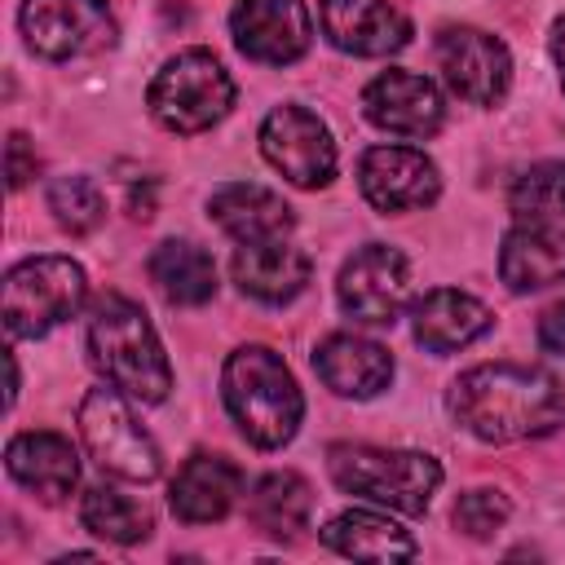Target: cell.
<instances>
[{
  "mask_svg": "<svg viewBox=\"0 0 565 565\" xmlns=\"http://www.w3.org/2000/svg\"><path fill=\"white\" fill-rule=\"evenodd\" d=\"M260 154L269 159L274 172H282L291 185L300 190H322L331 177H335V141H331V128L287 102V106H274L260 124Z\"/></svg>",
  "mask_w": 565,
  "mask_h": 565,
  "instance_id": "9",
  "label": "cell"
},
{
  "mask_svg": "<svg viewBox=\"0 0 565 565\" xmlns=\"http://www.w3.org/2000/svg\"><path fill=\"white\" fill-rule=\"evenodd\" d=\"M79 521H84V530H93L97 539L119 543V547H132L154 534V512L115 486H93L79 503Z\"/></svg>",
  "mask_w": 565,
  "mask_h": 565,
  "instance_id": "26",
  "label": "cell"
},
{
  "mask_svg": "<svg viewBox=\"0 0 565 565\" xmlns=\"http://www.w3.org/2000/svg\"><path fill=\"white\" fill-rule=\"evenodd\" d=\"M322 543L340 556H353V561H411L419 552L411 530H402L393 516L371 512V508H353V512L331 516L322 525Z\"/></svg>",
  "mask_w": 565,
  "mask_h": 565,
  "instance_id": "23",
  "label": "cell"
},
{
  "mask_svg": "<svg viewBox=\"0 0 565 565\" xmlns=\"http://www.w3.org/2000/svg\"><path fill=\"white\" fill-rule=\"evenodd\" d=\"M455 530L468 534V539H490L494 530H503V521L512 516V503L503 490H490V486H477V490H463L455 499Z\"/></svg>",
  "mask_w": 565,
  "mask_h": 565,
  "instance_id": "29",
  "label": "cell"
},
{
  "mask_svg": "<svg viewBox=\"0 0 565 565\" xmlns=\"http://www.w3.org/2000/svg\"><path fill=\"white\" fill-rule=\"evenodd\" d=\"M450 415L463 433L490 446L547 437L565 424V388L547 366L486 362L450 384Z\"/></svg>",
  "mask_w": 565,
  "mask_h": 565,
  "instance_id": "1",
  "label": "cell"
},
{
  "mask_svg": "<svg viewBox=\"0 0 565 565\" xmlns=\"http://www.w3.org/2000/svg\"><path fill=\"white\" fill-rule=\"evenodd\" d=\"M207 216L234 238V243H274L287 238L296 216L282 203V194L256 185V181H230L221 190H212L207 199Z\"/></svg>",
  "mask_w": 565,
  "mask_h": 565,
  "instance_id": "20",
  "label": "cell"
},
{
  "mask_svg": "<svg viewBox=\"0 0 565 565\" xmlns=\"http://www.w3.org/2000/svg\"><path fill=\"white\" fill-rule=\"evenodd\" d=\"M494 327L490 309L459 291V287H437L428 296L415 300L411 309V331L415 340L428 349V353H455V349H468L472 340H481L486 331Z\"/></svg>",
  "mask_w": 565,
  "mask_h": 565,
  "instance_id": "21",
  "label": "cell"
},
{
  "mask_svg": "<svg viewBox=\"0 0 565 565\" xmlns=\"http://www.w3.org/2000/svg\"><path fill=\"white\" fill-rule=\"evenodd\" d=\"M230 35L247 62L287 66L309 53L313 22L300 0H238L230 9Z\"/></svg>",
  "mask_w": 565,
  "mask_h": 565,
  "instance_id": "13",
  "label": "cell"
},
{
  "mask_svg": "<svg viewBox=\"0 0 565 565\" xmlns=\"http://www.w3.org/2000/svg\"><path fill=\"white\" fill-rule=\"evenodd\" d=\"M358 185L375 212H419L437 203L441 172L415 146H371L358 159Z\"/></svg>",
  "mask_w": 565,
  "mask_h": 565,
  "instance_id": "12",
  "label": "cell"
},
{
  "mask_svg": "<svg viewBox=\"0 0 565 565\" xmlns=\"http://www.w3.org/2000/svg\"><path fill=\"white\" fill-rule=\"evenodd\" d=\"M437 71L446 88L472 106H499L512 88V53L499 35L481 26H441Z\"/></svg>",
  "mask_w": 565,
  "mask_h": 565,
  "instance_id": "11",
  "label": "cell"
},
{
  "mask_svg": "<svg viewBox=\"0 0 565 565\" xmlns=\"http://www.w3.org/2000/svg\"><path fill=\"white\" fill-rule=\"evenodd\" d=\"M22 40L44 62H75L115 49L119 26L106 0H22Z\"/></svg>",
  "mask_w": 565,
  "mask_h": 565,
  "instance_id": "8",
  "label": "cell"
},
{
  "mask_svg": "<svg viewBox=\"0 0 565 565\" xmlns=\"http://www.w3.org/2000/svg\"><path fill=\"white\" fill-rule=\"evenodd\" d=\"M88 278L71 256H31L4 274V331L9 340H40L79 313Z\"/></svg>",
  "mask_w": 565,
  "mask_h": 565,
  "instance_id": "6",
  "label": "cell"
},
{
  "mask_svg": "<svg viewBox=\"0 0 565 565\" xmlns=\"http://www.w3.org/2000/svg\"><path fill=\"white\" fill-rule=\"evenodd\" d=\"M146 269H150V282L159 287V296L172 300V305L194 309V305H207L216 296V260L190 238L159 243L150 252Z\"/></svg>",
  "mask_w": 565,
  "mask_h": 565,
  "instance_id": "24",
  "label": "cell"
},
{
  "mask_svg": "<svg viewBox=\"0 0 565 565\" xmlns=\"http://www.w3.org/2000/svg\"><path fill=\"white\" fill-rule=\"evenodd\" d=\"M539 344L547 353H565V300L547 305L543 318H539Z\"/></svg>",
  "mask_w": 565,
  "mask_h": 565,
  "instance_id": "31",
  "label": "cell"
},
{
  "mask_svg": "<svg viewBox=\"0 0 565 565\" xmlns=\"http://www.w3.org/2000/svg\"><path fill=\"white\" fill-rule=\"evenodd\" d=\"M331 481L344 494H362L371 503H384L393 512L419 516L428 512L437 486H441V463L424 450H380V446H331L327 450Z\"/></svg>",
  "mask_w": 565,
  "mask_h": 565,
  "instance_id": "4",
  "label": "cell"
},
{
  "mask_svg": "<svg viewBox=\"0 0 565 565\" xmlns=\"http://www.w3.org/2000/svg\"><path fill=\"white\" fill-rule=\"evenodd\" d=\"M230 269L243 296L260 305H287L305 291L313 265L300 247H291L287 238H274V243H238Z\"/></svg>",
  "mask_w": 565,
  "mask_h": 565,
  "instance_id": "22",
  "label": "cell"
},
{
  "mask_svg": "<svg viewBox=\"0 0 565 565\" xmlns=\"http://www.w3.org/2000/svg\"><path fill=\"white\" fill-rule=\"evenodd\" d=\"M499 278L516 296L565 282V230L552 221H521L508 230L499 247Z\"/></svg>",
  "mask_w": 565,
  "mask_h": 565,
  "instance_id": "19",
  "label": "cell"
},
{
  "mask_svg": "<svg viewBox=\"0 0 565 565\" xmlns=\"http://www.w3.org/2000/svg\"><path fill=\"white\" fill-rule=\"evenodd\" d=\"M313 371L318 380L335 393V397H375L388 388L393 380V353L366 335L353 331H335L313 349Z\"/></svg>",
  "mask_w": 565,
  "mask_h": 565,
  "instance_id": "17",
  "label": "cell"
},
{
  "mask_svg": "<svg viewBox=\"0 0 565 565\" xmlns=\"http://www.w3.org/2000/svg\"><path fill=\"white\" fill-rule=\"evenodd\" d=\"M35 172H40V159H35L31 137H26V132H9V146H4V177H9V190H22Z\"/></svg>",
  "mask_w": 565,
  "mask_h": 565,
  "instance_id": "30",
  "label": "cell"
},
{
  "mask_svg": "<svg viewBox=\"0 0 565 565\" xmlns=\"http://www.w3.org/2000/svg\"><path fill=\"white\" fill-rule=\"evenodd\" d=\"M335 300L353 322H371V327L397 322V313L411 300V260L388 243L358 247L335 278Z\"/></svg>",
  "mask_w": 565,
  "mask_h": 565,
  "instance_id": "10",
  "label": "cell"
},
{
  "mask_svg": "<svg viewBox=\"0 0 565 565\" xmlns=\"http://www.w3.org/2000/svg\"><path fill=\"white\" fill-rule=\"evenodd\" d=\"M88 358L102 371V380L128 393L132 402L154 406L172 393V366L150 318L137 300L119 291H102L88 305Z\"/></svg>",
  "mask_w": 565,
  "mask_h": 565,
  "instance_id": "2",
  "label": "cell"
},
{
  "mask_svg": "<svg viewBox=\"0 0 565 565\" xmlns=\"http://www.w3.org/2000/svg\"><path fill=\"white\" fill-rule=\"evenodd\" d=\"M75 424H79V437L102 472H110L119 481H137V486L159 477V468H163L159 446L132 415L128 393H119L115 384L88 388L75 411Z\"/></svg>",
  "mask_w": 565,
  "mask_h": 565,
  "instance_id": "7",
  "label": "cell"
},
{
  "mask_svg": "<svg viewBox=\"0 0 565 565\" xmlns=\"http://www.w3.org/2000/svg\"><path fill=\"white\" fill-rule=\"evenodd\" d=\"M221 397L238 433L260 450L287 446L305 419V397L296 388V375L265 344H243L225 358Z\"/></svg>",
  "mask_w": 565,
  "mask_h": 565,
  "instance_id": "3",
  "label": "cell"
},
{
  "mask_svg": "<svg viewBox=\"0 0 565 565\" xmlns=\"http://www.w3.org/2000/svg\"><path fill=\"white\" fill-rule=\"evenodd\" d=\"M4 468L9 477L31 490L40 503H66L71 490L79 486V455L62 433H18L4 446Z\"/></svg>",
  "mask_w": 565,
  "mask_h": 565,
  "instance_id": "16",
  "label": "cell"
},
{
  "mask_svg": "<svg viewBox=\"0 0 565 565\" xmlns=\"http://www.w3.org/2000/svg\"><path fill=\"white\" fill-rule=\"evenodd\" d=\"M146 106L159 128L168 132H203L221 124L234 106V79L207 49H181L159 66V75L146 88Z\"/></svg>",
  "mask_w": 565,
  "mask_h": 565,
  "instance_id": "5",
  "label": "cell"
},
{
  "mask_svg": "<svg viewBox=\"0 0 565 565\" xmlns=\"http://www.w3.org/2000/svg\"><path fill=\"white\" fill-rule=\"evenodd\" d=\"M552 62H556V75H561V88H565V13L552 22Z\"/></svg>",
  "mask_w": 565,
  "mask_h": 565,
  "instance_id": "32",
  "label": "cell"
},
{
  "mask_svg": "<svg viewBox=\"0 0 565 565\" xmlns=\"http://www.w3.org/2000/svg\"><path fill=\"white\" fill-rule=\"evenodd\" d=\"M49 212L66 234H93L106 221V199L88 177H53Z\"/></svg>",
  "mask_w": 565,
  "mask_h": 565,
  "instance_id": "28",
  "label": "cell"
},
{
  "mask_svg": "<svg viewBox=\"0 0 565 565\" xmlns=\"http://www.w3.org/2000/svg\"><path fill=\"white\" fill-rule=\"evenodd\" d=\"M247 512L252 521L274 534V539H296L305 525H309V512H313V490L300 472H265L252 494H247Z\"/></svg>",
  "mask_w": 565,
  "mask_h": 565,
  "instance_id": "25",
  "label": "cell"
},
{
  "mask_svg": "<svg viewBox=\"0 0 565 565\" xmlns=\"http://www.w3.org/2000/svg\"><path fill=\"white\" fill-rule=\"evenodd\" d=\"M362 115L393 132V137H433L446 124V102L437 93L433 79L415 75V71H380L366 88H362Z\"/></svg>",
  "mask_w": 565,
  "mask_h": 565,
  "instance_id": "14",
  "label": "cell"
},
{
  "mask_svg": "<svg viewBox=\"0 0 565 565\" xmlns=\"http://www.w3.org/2000/svg\"><path fill=\"white\" fill-rule=\"evenodd\" d=\"M243 494V472L238 463H230L225 455H190L168 490V503L177 512V521L185 525H212L225 521L234 512Z\"/></svg>",
  "mask_w": 565,
  "mask_h": 565,
  "instance_id": "18",
  "label": "cell"
},
{
  "mask_svg": "<svg viewBox=\"0 0 565 565\" xmlns=\"http://www.w3.org/2000/svg\"><path fill=\"white\" fill-rule=\"evenodd\" d=\"M508 207L516 221H565V159L525 168L508 190Z\"/></svg>",
  "mask_w": 565,
  "mask_h": 565,
  "instance_id": "27",
  "label": "cell"
},
{
  "mask_svg": "<svg viewBox=\"0 0 565 565\" xmlns=\"http://www.w3.org/2000/svg\"><path fill=\"white\" fill-rule=\"evenodd\" d=\"M322 35L353 57H388L411 44V22L388 0H322Z\"/></svg>",
  "mask_w": 565,
  "mask_h": 565,
  "instance_id": "15",
  "label": "cell"
}]
</instances>
